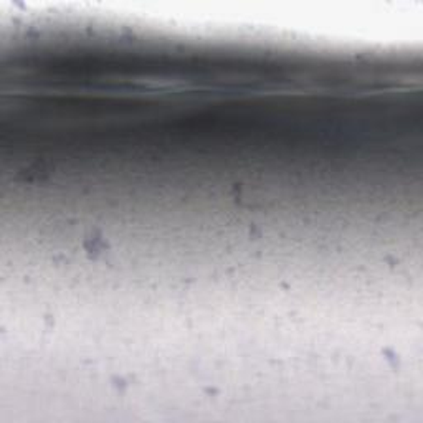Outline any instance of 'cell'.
<instances>
[{"label":"cell","mask_w":423,"mask_h":423,"mask_svg":"<svg viewBox=\"0 0 423 423\" xmlns=\"http://www.w3.org/2000/svg\"><path fill=\"white\" fill-rule=\"evenodd\" d=\"M50 166L43 161H33L27 164V166L20 167L17 171L15 179L20 180V182H27V184H35V182H43V180L49 179L50 175Z\"/></svg>","instance_id":"cell-1"}]
</instances>
